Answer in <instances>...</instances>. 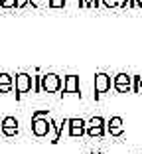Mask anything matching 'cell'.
Listing matches in <instances>:
<instances>
[{
  "instance_id": "1",
  "label": "cell",
  "mask_w": 142,
  "mask_h": 154,
  "mask_svg": "<svg viewBox=\"0 0 142 154\" xmlns=\"http://www.w3.org/2000/svg\"><path fill=\"white\" fill-rule=\"evenodd\" d=\"M32 81H34V77L30 73H18L14 77V89H16V97L18 99L32 91Z\"/></svg>"
},
{
  "instance_id": "2",
  "label": "cell",
  "mask_w": 142,
  "mask_h": 154,
  "mask_svg": "<svg viewBox=\"0 0 142 154\" xmlns=\"http://www.w3.org/2000/svg\"><path fill=\"white\" fill-rule=\"evenodd\" d=\"M61 87H63V81L59 75H55V73L41 75V93H57Z\"/></svg>"
},
{
  "instance_id": "3",
  "label": "cell",
  "mask_w": 142,
  "mask_h": 154,
  "mask_svg": "<svg viewBox=\"0 0 142 154\" xmlns=\"http://www.w3.org/2000/svg\"><path fill=\"white\" fill-rule=\"evenodd\" d=\"M51 131V122L50 119H32V134L38 138H44L47 136Z\"/></svg>"
},
{
  "instance_id": "4",
  "label": "cell",
  "mask_w": 142,
  "mask_h": 154,
  "mask_svg": "<svg viewBox=\"0 0 142 154\" xmlns=\"http://www.w3.org/2000/svg\"><path fill=\"white\" fill-rule=\"evenodd\" d=\"M14 89V77L10 73H0V93H10Z\"/></svg>"
},
{
  "instance_id": "5",
  "label": "cell",
  "mask_w": 142,
  "mask_h": 154,
  "mask_svg": "<svg viewBox=\"0 0 142 154\" xmlns=\"http://www.w3.org/2000/svg\"><path fill=\"white\" fill-rule=\"evenodd\" d=\"M77 87H79L77 77H75V75H67V77H65L63 87H61V89H63L65 93H75V91H77Z\"/></svg>"
},
{
  "instance_id": "6",
  "label": "cell",
  "mask_w": 142,
  "mask_h": 154,
  "mask_svg": "<svg viewBox=\"0 0 142 154\" xmlns=\"http://www.w3.org/2000/svg\"><path fill=\"white\" fill-rule=\"evenodd\" d=\"M0 125H2V128H18V119L16 117H4L2 121H0Z\"/></svg>"
},
{
  "instance_id": "7",
  "label": "cell",
  "mask_w": 142,
  "mask_h": 154,
  "mask_svg": "<svg viewBox=\"0 0 142 154\" xmlns=\"http://www.w3.org/2000/svg\"><path fill=\"white\" fill-rule=\"evenodd\" d=\"M107 87H109V79H107L105 75H99V77H97V89H99V91H105Z\"/></svg>"
},
{
  "instance_id": "8",
  "label": "cell",
  "mask_w": 142,
  "mask_h": 154,
  "mask_svg": "<svg viewBox=\"0 0 142 154\" xmlns=\"http://www.w3.org/2000/svg\"><path fill=\"white\" fill-rule=\"evenodd\" d=\"M32 91H34V93H41V75H34Z\"/></svg>"
},
{
  "instance_id": "9",
  "label": "cell",
  "mask_w": 142,
  "mask_h": 154,
  "mask_svg": "<svg viewBox=\"0 0 142 154\" xmlns=\"http://www.w3.org/2000/svg\"><path fill=\"white\" fill-rule=\"evenodd\" d=\"M0 8H4V10L16 8V0H0Z\"/></svg>"
},
{
  "instance_id": "10",
  "label": "cell",
  "mask_w": 142,
  "mask_h": 154,
  "mask_svg": "<svg viewBox=\"0 0 142 154\" xmlns=\"http://www.w3.org/2000/svg\"><path fill=\"white\" fill-rule=\"evenodd\" d=\"M32 119H47V109H36L32 113Z\"/></svg>"
},
{
  "instance_id": "11",
  "label": "cell",
  "mask_w": 142,
  "mask_h": 154,
  "mask_svg": "<svg viewBox=\"0 0 142 154\" xmlns=\"http://www.w3.org/2000/svg\"><path fill=\"white\" fill-rule=\"evenodd\" d=\"M65 4V0H47V6L50 8H61Z\"/></svg>"
},
{
  "instance_id": "12",
  "label": "cell",
  "mask_w": 142,
  "mask_h": 154,
  "mask_svg": "<svg viewBox=\"0 0 142 154\" xmlns=\"http://www.w3.org/2000/svg\"><path fill=\"white\" fill-rule=\"evenodd\" d=\"M2 134L4 136H16L18 134V128H2Z\"/></svg>"
},
{
  "instance_id": "13",
  "label": "cell",
  "mask_w": 142,
  "mask_h": 154,
  "mask_svg": "<svg viewBox=\"0 0 142 154\" xmlns=\"http://www.w3.org/2000/svg\"><path fill=\"white\" fill-rule=\"evenodd\" d=\"M28 4H32L34 8H41V6H46V2H41V0H28Z\"/></svg>"
},
{
  "instance_id": "14",
  "label": "cell",
  "mask_w": 142,
  "mask_h": 154,
  "mask_svg": "<svg viewBox=\"0 0 142 154\" xmlns=\"http://www.w3.org/2000/svg\"><path fill=\"white\" fill-rule=\"evenodd\" d=\"M26 4H28V0H16V8H18V10H22Z\"/></svg>"
},
{
  "instance_id": "15",
  "label": "cell",
  "mask_w": 142,
  "mask_h": 154,
  "mask_svg": "<svg viewBox=\"0 0 142 154\" xmlns=\"http://www.w3.org/2000/svg\"><path fill=\"white\" fill-rule=\"evenodd\" d=\"M69 127H83V122L77 121V119H73V121H69Z\"/></svg>"
},
{
  "instance_id": "16",
  "label": "cell",
  "mask_w": 142,
  "mask_h": 154,
  "mask_svg": "<svg viewBox=\"0 0 142 154\" xmlns=\"http://www.w3.org/2000/svg\"><path fill=\"white\" fill-rule=\"evenodd\" d=\"M0 132H2V125H0Z\"/></svg>"
}]
</instances>
